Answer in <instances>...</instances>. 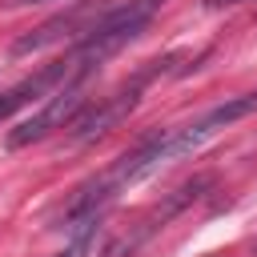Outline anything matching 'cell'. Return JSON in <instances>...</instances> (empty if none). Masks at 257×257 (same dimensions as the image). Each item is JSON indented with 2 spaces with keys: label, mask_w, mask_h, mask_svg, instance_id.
Masks as SVG:
<instances>
[{
  "label": "cell",
  "mask_w": 257,
  "mask_h": 257,
  "mask_svg": "<svg viewBox=\"0 0 257 257\" xmlns=\"http://www.w3.org/2000/svg\"><path fill=\"white\" fill-rule=\"evenodd\" d=\"M165 0H120L80 44H72V52L64 56L68 60V68H72V76L76 80H88L108 56H116L128 40H137L141 36V28L153 20V12L161 8Z\"/></svg>",
  "instance_id": "6da1fadb"
},
{
  "label": "cell",
  "mask_w": 257,
  "mask_h": 257,
  "mask_svg": "<svg viewBox=\"0 0 257 257\" xmlns=\"http://www.w3.org/2000/svg\"><path fill=\"white\" fill-rule=\"evenodd\" d=\"M116 4H120V0H80V4L64 8L60 16L44 20L40 28L16 36V40H12V56L44 52V48H52V44H80V40H84V36H88V32L116 8Z\"/></svg>",
  "instance_id": "7a4b0ae2"
},
{
  "label": "cell",
  "mask_w": 257,
  "mask_h": 257,
  "mask_svg": "<svg viewBox=\"0 0 257 257\" xmlns=\"http://www.w3.org/2000/svg\"><path fill=\"white\" fill-rule=\"evenodd\" d=\"M84 104H88L84 84H64L60 92H52V96H48V100L8 137V145H12V149H24V145H36V141L52 137L56 128H68V124L84 112Z\"/></svg>",
  "instance_id": "3957f363"
},
{
  "label": "cell",
  "mask_w": 257,
  "mask_h": 257,
  "mask_svg": "<svg viewBox=\"0 0 257 257\" xmlns=\"http://www.w3.org/2000/svg\"><path fill=\"white\" fill-rule=\"evenodd\" d=\"M64 84H84V80H76V76H72L68 60H56V64H48V68H40V72L24 76L20 84L4 88V92H0V124H4L12 112H20L24 104H32L36 96H52V92H60Z\"/></svg>",
  "instance_id": "277c9868"
},
{
  "label": "cell",
  "mask_w": 257,
  "mask_h": 257,
  "mask_svg": "<svg viewBox=\"0 0 257 257\" xmlns=\"http://www.w3.org/2000/svg\"><path fill=\"white\" fill-rule=\"evenodd\" d=\"M141 84H145V80H133V84H124L120 92H112V96H104L100 104H92L88 112H80V116L68 124L72 141H96V137L108 133L116 120H124V116L137 108V100H141Z\"/></svg>",
  "instance_id": "5b68a950"
},
{
  "label": "cell",
  "mask_w": 257,
  "mask_h": 257,
  "mask_svg": "<svg viewBox=\"0 0 257 257\" xmlns=\"http://www.w3.org/2000/svg\"><path fill=\"white\" fill-rule=\"evenodd\" d=\"M96 233H100V221H96V225H84V229H76L72 245H68L60 257H88V253H92V245H96Z\"/></svg>",
  "instance_id": "8992f818"
},
{
  "label": "cell",
  "mask_w": 257,
  "mask_h": 257,
  "mask_svg": "<svg viewBox=\"0 0 257 257\" xmlns=\"http://www.w3.org/2000/svg\"><path fill=\"white\" fill-rule=\"evenodd\" d=\"M4 8H28V4H48V0H0Z\"/></svg>",
  "instance_id": "52a82bcc"
},
{
  "label": "cell",
  "mask_w": 257,
  "mask_h": 257,
  "mask_svg": "<svg viewBox=\"0 0 257 257\" xmlns=\"http://www.w3.org/2000/svg\"><path fill=\"white\" fill-rule=\"evenodd\" d=\"M209 8H221V4H241V0H205Z\"/></svg>",
  "instance_id": "ba28073f"
}]
</instances>
